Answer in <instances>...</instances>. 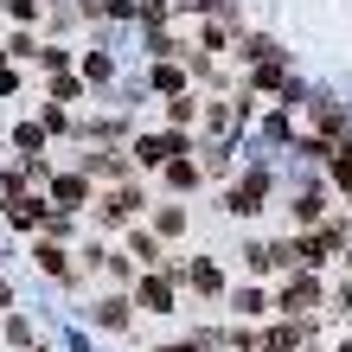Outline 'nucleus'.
I'll use <instances>...</instances> for the list:
<instances>
[{
    "label": "nucleus",
    "mask_w": 352,
    "mask_h": 352,
    "mask_svg": "<svg viewBox=\"0 0 352 352\" xmlns=\"http://www.w3.org/2000/svg\"><path fill=\"white\" fill-rule=\"evenodd\" d=\"M269 186H276V179H269L263 167H250V173L231 186V192H224V212H231V218H256V212H263V199H269Z\"/></svg>",
    "instance_id": "obj_1"
},
{
    "label": "nucleus",
    "mask_w": 352,
    "mask_h": 352,
    "mask_svg": "<svg viewBox=\"0 0 352 352\" xmlns=\"http://www.w3.org/2000/svg\"><path fill=\"white\" fill-rule=\"evenodd\" d=\"M52 218H58V205H45V199H32V192H19V199H7V224H13V231H52Z\"/></svg>",
    "instance_id": "obj_2"
},
{
    "label": "nucleus",
    "mask_w": 352,
    "mask_h": 352,
    "mask_svg": "<svg viewBox=\"0 0 352 352\" xmlns=\"http://www.w3.org/2000/svg\"><path fill=\"white\" fill-rule=\"evenodd\" d=\"M282 314H307V307H320V282L307 276V269H295V276L282 282V295H276Z\"/></svg>",
    "instance_id": "obj_3"
},
{
    "label": "nucleus",
    "mask_w": 352,
    "mask_h": 352,
    "mask_svg": "<svg viewBox=\"0 0 352 352\" xmlns=\"http://www.w3.org/2000/svg\"><path fill=\"white\" fill-rule=\"evenodd\" d=\"M173 154H186V135H179V129H173V135H141V141H135V160H141V167H167Z\"/></svg>",
    "instance_id": "obj_4"
},
{
    "label": "nucleus",
    "mask_w": 352,
    "mask_h": 352,
    "mask_svg": "<svg viewBox=\"0 0 352 352\" xmlns=\"http://www.w3.org/2000/svg\"><path fill=\"white\" fill-rule=\"evenodd\" d=\"M141 205H148V199H141L135 186H116V192L102 199L96 212H102V224H135V218H141Z\"/></svg>",
    "instance_id": "obj_5"
},
{
    "label": "nucleus",
    "mask_w": 352,
    "mask_h": 352,
    "mask_svg": "<svg viewBox=\"0 0 352 352\" xmlns=\"http://www.w3.org/2000/svg\"><path fill=\"white\" fill-rule=\"evenodd\" d=\"M52 199H58V212H84V205H90V179L84 173H58L52 179Z\"/></svg>",
    "instance_id": "obj_6"
},
{
    "label": "nucleus",
    "mask_w": 352,
    "mask_h": 352,
    "mask_svg": "<svg viewBox=\"0 0 352 352\" xmlns=\"http://www.w3.org/2000/svg\"><path fill=\"white\" fill-rule=\"evenodd\" d=\"M173 276H179V282H192L199 295H218V288H224V269H218V263H205V256H199V263H179Z\"/></svg>",
    "instance_id": "obj_7"
},
{
    "label": "nucleus",
    "mask_w": 352,
    "mask_h": 352,
    "mask_svg": "<svg viewBox=\"0 0 352 352\" xmlns=\"http://www.w3.org/2000/svg\"><path fill=\"white\" fill-rule=\"evenodd\" d=\"M32 256H38V269H45V276H58V282H71V276H77V263H71L65 243H32Z\"/></svg>",
    "instance_id": "obj_8"
},
{
    "label": "nucleus",
    "mask_w": 352,
    "mask_h": 352,
    "mask_svg": "<svg viewBox=\"0 0 352 352\" xmlns=\"http://www.w3.org/2000/svg\"><path fill=\"white\" fill-rule=\"evenodd\" d=\"M135 301L148 307V314H173V282L167 276H148V282L135 288Z\"/></svg>",
    "instance_id": "obj_9"
},
{
    "label": "nucleus",
    "mask_w": 352,
    "mask_h": 352,
    "mask_svg": "<svg viewBox=\"0 0 352 352\" xmlns=\"http://www.w3.org/2000/svg\"><path fill=\"white\" fill-rule=\"evenodd\" d=\"M102 333H122V327H129V301L122 295H109V301H96V314H90Z\"/></svg>",
    "instance_id": "obj_10"
},
{
    "label": "nucleus",
    "mask_w": 352,
    "mask_h": 352,
    "mask_svg": "<svg viewBox=\"0 0 352 352\" xmlns=\"http://www.w3.org/2000/svg\"><path fill=\"white\" fill-rule=\"evenodd\" d=\"M13 148H19V160H38V148H45V122H19Z\"/></svg>",
    "instance_id": "obj_11"
},
{
    "label": "nucleus",
    "mask_w": 352,
    "mask_h": 352,
    "mask_svg": "<svg viewBox=\"0 0 352 352\" xmlns=\"http://www.w3.org/2000/svg\"><path fill=\"white\" fill-rule=\"evenodd\" d=\"M84 167H90V173H102V179H122V173H129V154H122V148H102V154H90V160H84Z\"/></svg>",
    "instance_id": "obj_12"
},
{
    "label": "nucleus",
    "mask_w": 352,
    "mask_h": 352,
    "mask_svg": "<svg viewBox=\"0 0 352 352\" xmlns=\"http://www.w3.org/2000/svg\"><path fill=\"white\" fill-rule=\"evenodd\" d=\"M301 333H307V327H295V314H288L282 327H269V333H263V352H288V346H295Z\"/></svg>",
    "instance_id": "obj_13"
},
{
    "label": "nucleus",
    "mask_w": 352,
    "mask_h": 352,
    "mask_svg": "<svg viewBox=\"0 0 352 352\" xmlns=\"http://www.w3.org/2000/svg\"><path fill=\"white\" fill-rule=\"evenodd\" d=\"M154 90H160V96H179V90H186V71L173 65V58H160V65H154Z\"/></svg>",
    "instance_id": "obj_14"
},
{
    "label": "nucleus",
    "mask_w": 352,
    "mask_h": 352,
    "mask_svg": "<svg viewBox=\"0 0 352 352\" xmlns=\"http://www.w3.org/2000/svg\"><path fill=\"white\" fill-rule=\"evenodd\" d=\"M314 129H320V141H333V135L346 129V116H340V109H333V102H327V96L314 102Z\"/></svg>",
    "instance_id": "obj_15"
},
{
    "label": "nucleus",
    "mask_w": 352,
    "mask_h": 352,
    "mask_svg": "<svg viewBox=\"0 0 352 352\" xmlns=\"http://www.w3.org/2000/svg\"><path fill=\"white\" fill-rule=\"evenodd\" d=\"M167 122H173V129H192V122H199V102L186 96V90H179V96H167Z\"/></svg>",
    "instance_id": "obj_16"
},
{
    "label": "nucleus",
    "mask_w": 352,
    "mask_h": 352,
    "mask_svg": "<svg viewBox=\"0 0 352 352\" xmlns=\"http://www.w3.org/2000/svg\"><path fill=\"white\" fill-rule=\"evenodd\" d=\"M160 173H167V186H179V192H192V186H199V167H192V160H179V154H173Z\"/></svg>",
    "instance_id": "obj_17"
},
{
    "label": "nucleus",
    "mask_w": 352,
    "mask_h": 352,
    "mask_svg": "<svg viewBox=\"0 0 352 352\" xmlns=\"http://www.w3.org/2000/svg\"><path fill=\"white\" fill-rule=\"evenodd\" d=\"M237 58H243V65H263V58H276V38L250 32V38H243V45H237Z\"/></svg>",
    "instance_id": "obj_18"
},
{
    "label": "nucleus",
    "mask_w": 352,
    "mask_h": 352,
    "mask_svg": "<svg viewBox=\"0 0 352 352\" xmlns=\"http://www.w3.org/2000/svg\"><path fill=\"white\" fill-rule=\"evenodd\" d=\"M129 256H135V263H160V237H154V231H135V237H129Z\"/></svg>",
    "instance_id": "obj_19"
},
{
    "label": "nucleus",
    "mask_w": 352,
    "mask_h": 352,
    "mask_svg": "<svg viewBox=\"0 0 352 352\" xmlns=\"http://www.w3.org/2000/svg\"><path fill=\"white\" fill-rule=\"evenodd\" d=\"M327 167H333V179H340L346 192H352V141H340V148L327 154Z\"/></svg>",
    "instance_id": "obj_20"
},
{
    "label": "nucleus",
    "mask_w": 352,
    "mask_h": 352,
    "mask_svg": "<svg viewBox=\"0 0 352 352\" xmlns=\"http://www.w3.org/2000/svg\"><path fill=\"white\" fill-rule=\"evenodd\" d=\"M231 307L250 320V314H269V295H263V288H237V301H231Z\"/></svg>",
    "instance_id": "obj_21"
},
{
    "label": "nucleus",
    "mask_w": 352,
    "mask_h": 352,
    "mask_svg": "<svg viewBox=\"0 0 352 352\" xmlns=\"http://www.w3.org/2000/svg\"><path fill=\"white\" fill-rule=\"evenodd\" d=\"M224 45H231V26H224V19H218V26H205V32H199V52H224Z\"/></svg>",
    "instance_id": "obj_22"
},
{
    "label": "nucleus",
    "mask_w": 352,
    "mask_h": 352,
    "mask_svg": "<svg viewBox=\"0 0 352 352\" xmlns=\"http://www.w3.org/2000/svg\"><path fill=\"white\" fill-rule=\"evenodd\" d=\"M32 58H38V71H65V65H71V52H65V45H38Z\"/></svg>",
    "instance_id": "obj_23"
},
{
    "label": "nucleus",
    "mask_w": 352,
    "mask_h": 352,
    "mask_svg": "<svg viewBox=\"0 0 352 352\" xmlns=\"http://www.w3.org/2000/svg\"><path fill=\"white\" fill-rule=\"evenodd\" d=\"M52 96H58V102H77V96H84V77H65V71H58V77H52Z\"/></svg>",
    "instance_id": "obj_24"
},
{
    "label": "nucleus",
    "mask_w": 352,
    "mask_h": 352,
    "mask_svg": "<svg viewBox=\"0 0 352 352\" xmlns=\"http://www.w3.org/2000/svg\"><path fill=\"white\" fill-rule=\"evenodd\" d=\"M320 212H327V199H320V192H301V199H295V218H301V224H314Z\"/></svg>",
    "instance_id": "obj_25"
},
{
    "label": "nucleus",
    "mask_w": 352,
    "mask_h": 352,
    "mask_svg": "<svg viewBox=\"0 0 352 352\" xmlns=\"http://www.w3.org/2000/svg\"><path fill=\"white\" fill-rule=\"evenodd\" d=\"M186 231V212H160L154 218V237H179Z\"/></svg>",
    "instance_id": "obj_26"
},
{
    "label": "nucleus",
    "mask_w": 352,
    "mask_h": 352,
    "mask_svg": "<svg viewBox=\"0 0 352 352\" xmlns=\"http://www.w3.org/2000/svg\"><path fill=\"white\" fill-rule=\"evenodd\" d=\"M7 346H32V320L13 314V320H7Z\"/></svg>",
    "instance_id": "obj_27"
},
{
    "label": "nucleus",
    "mask_w": 352,
    "mask_h": 352,
    "mask_svg": "<svg viewBox=\"0 0 352 352\" xmlns=\"http://www.w3.org/2000/svg\"><path fill=\"white\" fill-rule=\"evenodd\" d=\"M141 19H148V26L160 32V26H167V0H141Z\"/></svg>",
    "instance_id": "obj_28"
},
{
    "label": "nucleus",
    "mask_w": 352,
    "mask_h": 352,
    "mask_svg": "<svg viewBox=\"0 0 352 352\" xmlns=\"http://www.w3.org/2000/svg\"><path fill=\"white\" fill-rule=\"evenodd\" d=\"M32 52H38L32 32H13V38H7V58H32Z\"/></svg>",
    "instance_id": "obj_29"
},
{
    "label": "nucleus",
    "mask_w": 352,
    "mask_h": 352,
    "mask_svg": "<svg viewBox=\"0 0 352 352\" xmlns=\"http://www.w3.org/2000/svg\"><path fill=\"white\" fill-rule=\"evenodd\" d=\"M102 13H109V19H135V13H141V0H109Z\"/></svg>",
    "instance_id": "obj_30"
},
{
    "label": "nucleus",
    "mask_w": 352,
    "mask_h": 352,
    "mask_svg": "<svg viewBox=\"0 0 352 352\" xmlns=\"http://www.w3.org/2000/svg\"><path fill=\"white\" fill-rule=\"evenodd\" d=\"M231 346H237V352H263V340H256V333H243V327H231Z\"/></svg>",
    "instance_id": "obj_31"
},
{
    "label": "nucleus",
    "mask_w": 352,
    "mask_h": 352,
    "mask_svg": "<svg viewBox=\"0 0 352 352\" xmlns=\"http://www.w3.org/2000/svg\"><path fill=\"white\" fill-rule=\"evenodd\" d=\"M154 352H212V346H205V340L192 333V340H173V346H154Z\"/></svg>",
    "instance_id": "obj_32"
},
{
    "label": "nucleus",
    "mask_w": 352,
    "mask_h": 352,
    "mask_svg": "<svg viewBox=\"0 0 352 352\" xmlns=\"http://www.w3.org/2000/svg\"><path fill=\"white\" fill-rule=\"evenodd\" d=\"M7 13L13 19H38V0H7Z\"/></svg>",
    "instance_id": "obj_33"
},
{
    "label": "nucleus",
    "mask_w": 352,
    "mask_h": 352,
    "mask_svg": "<svg viewBox=\"0 0 352 352\" xmlns=\"http://www.w3.org/2000/svg\"><path fill=\"white\" fill-rule=\"evenodd\" d=\"M7 301H13V295H7V282H0V307H7Z\"/></svg>",
    "instance_id": "obj_34"
},
{
    "label": "nucleus",
    "mask_w": 352,
    "mask_h": 352,
    "mask_svg": "<svg viewBox=\"0 0 352 352\" xmlns=\"http://www.w3.org/2000/svg\"><path fill=\"white\" fill-rule=\"evenodd\" d=\"M340 352H352V346H340Z\"/></svg>",
    "instance_id": "obj_35"
},
{
    "label": "nucleus",
    "mask_w": 352,
    "mask_h": 352,
    "mask_svg": "<svg viewBox=\"0 0 352 352\" xmlns=\"http://www.w3.org/2000/svg\"><path fill=\"white\" fill-rule=\"evenodd\" d=\"M346 256H352V250H346Z\"/></svg>",
    "instance_id": "obj_36"
}]
</instances>
